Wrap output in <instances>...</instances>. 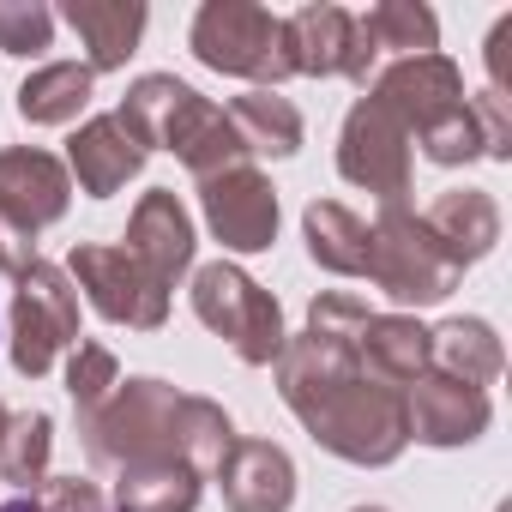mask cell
Wrapping results in <instances>:
<instances>
[{"label":"cell","instance_id":"obj_1","mask_svg":"<svg viewBox=\"0 0 512 512\" xmlns=\"http://www.w3.org/2000/svg\"><path fill=\"white\" fill-rule=\"evenodd\" d=\"M272 368H278V398L308 428V440L326 446L332 458L380 470L410 446L404 392L362 374L356 338H326V332L302 326Z\"/></svg>","mask_w":512,"mask_h":512},{"label":"cell","instance_id":"obj_2","mask_svg":"<svg viewBox=\"0 0 512 512\" xmlns=\"http://www.w3.org/2000/svg\"><path fill=\"white\" fill-rule=\"evenodd\" d=\"M79 440H85V458L97 470L181 458L199 482H211L241 434H235L223 404H211L199 392H175L157 374H133L91 416H79Z\"/></svg>","mask_w":512,"mask_h":512},{"label":"cell","instance_id":"obj_3","mask_svg":"<svg viewBox=\"0 0 512 512\" xmlns=\"http://www.w3.org/2000/svg\"><path fill=\"white\" fill-rule=\"evenodd\" d=\"M193 61L229 79H247L253 91H278L284 79H296V49H290V25L253 0H205L193 13Z\"/></svg>","mask_w":512,"mask_h":512},{"label":"cell","instance_id":"obj_4","mask_svg":"<svg viewBox=\"0 0 512 512\" xmlns=\"http://www.w3.org/2000/svg\"><path fill=\"white\" fill-rule=\"evenodd\" d=\"M374 290H386L398 308H434L464 284V266L434 241V229L422 223V211L404 205H380V217L368 223V272Z\"/></svg>","mask_w":512,"mask_h":512},{"label":"cell","instance_id":"obj_5","mask_svg":"<svg viewBox=\"0 0 512 512\" xmlns=\"http://www.w3.org/2000/svg\"><path fill=\"white\" fill-rule=\"evenodd\" d=\"M193 314L205 332H217L247 368H272L290 344L284 332V308L278 296L247 278L235 260H211V266H193Z\"/></svg>","mask_w":512,"mask_h":512},{"label":"cell","instance_id":"obj_6","mask_svg":"<svg viewBox=\"0 0 512 512\" xmlns=\"http://www.w3.org/2000/svg\"><path fill=\"white\" fill-rule=\"evenodd\" d=\"M79 338H85V326H79V290H73V278L61 266H49V260H31L13 278V308H7L13 368L25 380H43Z\"/></svg>","mask_w":512,"mask_h":512},{"label":"cell","instance_id":"obj_7","mask_svg":"<svg viewBox=\"0 0 512 512\" xmlns=\"http://www.w3.org/2000/svg\"><path fill=\"white\" fill-rule=\"evenodd\" d=\"M410 127L368 91L350 103L344 127H338V175L362 193H374L380 205H404L410 181H416V151H410Z\"/></svg>","mask_w":512,"mask_h":512},{"label":"cell","instance_id":"obj_8","mask_svg":"<svg viewBox=\"0 0 512 512\" xmlns=\"http://www.w3.org/2000/svg\"><path fill=\"white\" fill-rule=\"evenodd\" d=\"M73 290H85V302L109 320V326H127V332H157L169 320V290L133 260L127 247H109V241H79L67 253Z\"/></svg>","mask_w":512,"mask_h":512},{"label":"cell","instance_id":"obj_9","mask_svg":"<svg viewBox=\"0 0 512 512\" xmlns=\"http://www.w3.org/2000/svg\"><path fill=\"white\" fill-rule=\"evenodd\" d=\"M199 211L223 253H266L278 241V187L253 163H235V169L199 181Z\"/></svg>","mask_w":512,"mask_h":512},{"label":"cell","instance_id":"obj_10","mask_svg":"<svg viewBox=\"0 0 512 512\" xmlns=\"http://www.w3.org/2000/svg\"><path fill=\"white\" fill-rule=\"evenodd\" d=\"M284 25H290V49H296L302 79H350L362 91L374 85L380 49L368 43L356 13H344V7H296Z\"/></svg>","mask_w":512,"mask_h":512},{"label":"cell","instance_id":"obj_11","mask_svg":"<svg viewBox=\"0 0 512 512\" xmlns=\"http://www.w3.org/2000/svg\"><path fill=\"white\" fill-rule=\"evenodd\" d=\"M368 91L410 127V139H422L434 121H446L452 109H464V73H458V61L440 55V49H434V55H404V61L380 67Z\"/></svg>","mask_w":512,"mask_h":512},{"label":"cell","instance_id":"obj_12","mask_svg":"<svg viewBox=\"0 0 512 512\" xmlns=\"http://www.w3.org/2000/svg\"><path fill=\"white\" fill-rule=\"evenodd\" d=\"M73 205V175L43 145H7L0 151V217L19 223L25 235H43Z\"/></svg>","mask_w":512,"mask_h":512},{"label":"cell","instance_id":"obj_13","mask_svg":"<svg viewBox=\"0 0 512 512\" xmlns=\"http://www.w3.org/2000/svg\"><path fill=\"white\" fill-rule=\"evenodd\" d=\"M133 260L163 284V290H175L187 272H193V247H199V235H193V211L181 205V193H169V187H151L139 205H133V217H127V241H121Z\"/></svg>","mask_w":512,"mask_h":512},{"label":"cell","instance_id":"obj_14","mask_svg":"<svg viewBox=\"0 0 512 512\" xmlns=\"http://www.w3.org/2000/svg\"><path fill=\"white\" fill-rule=\"evenodd\" d=\"M488 392L464 386V380H446V374H422L416 386H404V428L410 440L422 446H470L488 434Z\"/></svg>","mask_w":512,"mask_h":512},{"label":"cell","instance_id":"obj_15","mask_svg":"<svg viewBox=\"0 0 512 512\" xmlns=\"http://www.w3.org/2000/svg\"><path fill=\"white\" fill-rule=\"evenodd\" d=\"M145 157H151V151H145L115 115H91V121H79L73 139H67V175H73V187L91 193V199H115L127 181H139Z\"/></svg>","mask_w":512,"mask_h":512},{"label":"cell","instance_id":"obj_16","mask_svg":"<svg viewBox=\"0 0 512 512\" xmlns=\"http://www.w3.org/2000/svg\"><path fill=\"white\" fill-rule=\"evenodd\" d=\"M211 482L229 512H290L296 506V464L272 440H235Z\"/></svg>","mask_w":512,"mask_h":512},{"label":"cell","instance_id":"obj_17","mask_svg":"<svg viewBox=\"0 0 512 512\" xmlns=\"http://www.w3.org/2000/svg\"><path fill=\"white\" fill-rule=\"evenodd\" d=\"M157 151H175V157L187 163V175H193V181H211V175H223V169L247 163V151H241V139H235V127H229V115H223L217 103H205L193 85H187V97L175 103V121H169V133H163V145H157Z\"/></svg>","mask_w":512,"mask_h":512},{"label":"cell","instance_id":"obj_18","mask_svg":"<svg viewBox=\"0 0 512 512\" xmlns=\"http://www.w3.org/2000/svg\"><path fill=\"white\" fill-rule=\"evenodd\" d=\"M61 19L79 31L85 43V67L91 73H121L145 37V0H67Z\"/></svg>","mask_w":512,"mask_h":512},{"label":"cell","instance_id":"obj_19","mask_svg":"<svg viewBox=\"0 0 512 512\" xmlns=\"http://www.w3.org/2000/svg\"><path fill=\"white\" fill-rule=\"evenodd\" d=\"M422 223L434 229V241L452 253L458 266H476V260H488V253L500 247V205L482 187H446L422 211Z\"/></svg>","mask_w":512,"mask_h":512},{"label":"cell","instance_id":"obj_20","mask_svg":"<svg viewBox=\"0 0 512 512\" xmlns=\"http://www.w3.org/2000/svg\"><path fill=\"white\" fill-rule=\"evenodd\" d=\"M356 362L380 386L404 392V386H416L428 374V326L416 314H368V326L356 338Z\"/></svg>","mask_w":512,"mask_h":512},{"label":"cell","instance_id":"obj_21","mask_svg":"<svg viewBox=\"0 0 512 512\" xmlns=\"http://www.w3.org/2000/svg\"><path fill=\"white\" fill-rule=\"evenodd\" d=\"M428 368L446 374V380H464L476 392H488L506 368V350H500V332L476 314H458V320H440L428 326Z\"/></svg>","mask_w":512,"mask_h":512},{"label":"cell","instance_id":"obj_22","mask_svg":"<svg viewBox=\"0 0 512 512\" xmlns=\"http://www.w3.org/2000/svg\"><path fill=\"white\" fill-rule=\"evenodd\" d=\"M223 115H229V127H235V139H241V151H247V163H253V157H296L302 139H308L302 109H296L290 97H278V91H247V97H235Z\"/></svg>","mask_w":512,"mask_h":512},{"label":"cell","instance_id":"obj_23","mask_svg":"<svg viewBox=\"0 0 512 512\" xmlns=\"http://www.w3.org/2000/svg\"><path fill=\"white\" fill-rule=\"evenodd\" d=\"M302 241H308V260L332 278H362L368 272V223L338 199H314L302 211Z\"/></svg>","mask_w":512,"mask_h":512},{"label":"cell","instance_id":"obj_24","mask_svg":"<svg viewBox=\"0 0 512 512\" xmlns=\"http://www.w3.org/2000/svg\"><path fill=\"white\" fill-rule=\"evenodd\" d=\"M91 91H97V73L85 61H49V67H37L19 85V121H31V127H73L91 109Z\"/></svg>","mask_w":512,"mask_h":512},{"label":"cell","instance_id":"obj_25","mask_svg":"<svg viewBox=\"0 0 512 512\" xmlns=\"http://www.w3.org/2000/svg\"><path fill=\"white\" fill-rule=\"evenodd\" d=\"M199 494H205V482H199L181 458H157V464H127V470H115L109 512H193Z\"/></svg>","mask_w":512,"mask_h":512},{"label":"cell","instance_id":"obj_26","mask_svg":"<svg viewBox=\"0 0 512 512\" xmlns=\"http://www.w3.org/2000/svg\"><path fill=\"white\" fill-rule=\"evenodd\" d=\"M49 458H55V416L49 410H13L7 428H0V482L37 494L49 482Z\"/></svg>","mask_w":512,"mask_h":512},{"label":"cell","instance_id":"obj_27","mask_svg":"<svg viewBox=\"0 0 512 512\" xmlns=\"http://www.w3.org/2000/svg\"><path fill=\"white\" fill-rule=\"evenodd\" d=\"M356 25L368 31V43L386 55H434L440 49V19L422 7V0H380V7H368V13H356Z\"/></svg>","mask_w":512,"mask_h":512},{"label":"cell","instance_id":"obj_28","mask_svg":"<svg viewBox=\"0 0 512 512\" xmlns=\"http://www.w3.org/2000/svg\"><path fill=\"white\" fill-rule=\"evenodd\" d=\"M115 386H121V362H115V350L97 344V338H79V344L67 350V398H73V410L91 416Z\"/></svg>","mask_w":512,"mask_h":512},{"label":"cell","instance_id":"obj_29","mask_svg":"<svg viewBox=\"0 0 512 512\" xmlns=\"http://www.w3.org/2000/svg\"><path fill=\"white\" fill-rule=\"evenodd\" d=\"M416 145H422V157L440 163V169L476 163V157H482V127H476V115H470V97H464V109H452L446 121H434Z\"/></svg>","mask_w":512,"mask_h":512},{"label":"cell","instance_id":"obj_30","mask_svg":"<svg viewBox=\"0 0 512 512\" xmlns=\"http://www.w3.org/2000/svg\"><path fill=\"white\" fill-rule=\"evenodd\" d=\"M55 43V13L43 0H0V55H43Z\"/></svg>","mask_w":512,"mask_h":512},{"label":"cell","instance_id":"obj_31","mask_svg":"<svg viewBox=\"0 0 512 512\" xmlns=\"http://www.w3.org/2000/svg\"><path fill=\"white\" fill-rule=\"evenodd\" d=\"M31 500H37V512H109V494L91 476H79V470L73 476H49Z\"/></svg>","mask_w":512,"mask_h":512},{"label":"cell","instance_id":"obj_32","mask_svg":"<svg viewBox=\"0 0 512 512\" xmlns=\"http://www.w3.org/2000/svg\"><path fill=\"white\" fill-rule=\"evenodd\" d=\"M470 115H476V127H482V157L512 163V103L494 97V91H476V97H470Z\"/></svg>","mask_w":512,"mask_h":512},{"label":"cell","instance_id":"obj_33","mask_svg":"<svg viewBox=\"0 0 512 512\" xmlns=\"http://www.w3.org/2000/svg\"><path fill=\"white\" fill-rule=\"evenodd\" d=\"M488 91L512 103V13L494 19V31H488Z\"/></svg>","mask_w":512,"mask_h":512},{"label":"cell","instance_id":"obj_34","mask_svg":"<svg viewBox=\"0 0 512 512\" xmlns=\"http://www.w3.org/2000/svg\"><path fill=\"white\" fill-rule=\"evenodd\" d=\"M31 260H37V235H25L19 223H7V217H0V272H7V278H19Z\"/></svg>","mask_w":512,"mask_h":512},{"label":"cell","instance_id":"obj_35","mask_svg":"<svg viewBox=\"0 0 512 512\" xmlns=\"http://www.w3.org/2000/svg\"><path fill=\"white\" fill-rule=\"evenodd\" d=\"M0 512H37V500H31V494H19V500H7Z\"/></svg>","mask_w":512,"mask_h":512},{"label":"cell","instance_id":"obj_36","mask_svg":"<svg viewBox=\"0 0 512 512\" xmlns=\"http://www.w3.org/2000/svg\"><path fill=\"white\" fill-rule=\"evenodd\" d=\"M350 512H386V506H350Z\"/></svg>","mask_w":512,"mask_h":512},{"label":"cell","instance_id":"obj_37","mask_svg":"<svg viewBox=\"0 0 512 512\" xmlns=\"http://www.w3.org/2000/svg\"><path fill=\"white\" fill-rule=\"evenodd\" d=\"M7 416H13V410H7V404H0V428H7Z\"/></svg>","mask_w":512,"mask_h":512}]
</instances>
